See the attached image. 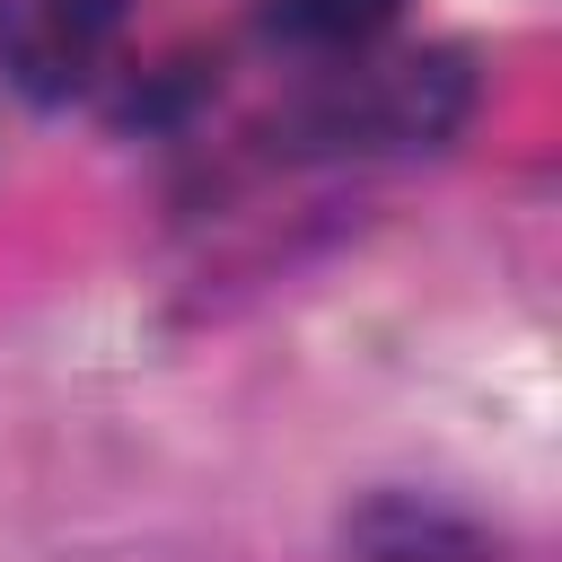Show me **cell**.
I'll list each match as a JSON object with an SVG mask.
<instances>
[{"mask_svg": "<svg viewBox=\"0 0 562 562\" xmlns=\"http://www.w3.org/2000/svg\"><path fill=\"white\" fill-rule=\"evenodd\" d=\"M123 0H0V61L26 97H70L105 61Z\"/></svg>", "mask_w": 562, "mask_h": 562, "instance_id": "6da1fadb", "label": "cell"}, {"mask_svg": "<svg viewBox=\"0 0 562 562\" xmlns=\"http://www.w3.org/2000/svg\"><path fill=\"white\" fill-rule=\"evenodd\" d=\"M395 9H404V0H272L263 26H272L281 44H299V53H360L369 35H386Z\"/></svg>", "mask_w": 562, "mask_h": 562, "instance_id": "7a4b0ae2", "label": "cell"}]
</instances>
